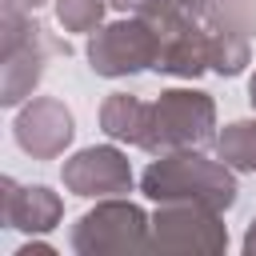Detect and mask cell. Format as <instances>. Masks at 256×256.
<instances>
[{
  "instance_id": "obj_1",
  "label": "cell",
  "mask_w": 256,
  "mask_h": 256,
  "mask_svg": "<svg viewBox=\"0 0 256 256\" xmlns=\"http://www.w3.org/2000/svg\"><path fill=\"white\" fill-rule=\"evenodd\" d=\"M144 188H148V196H184V192H196V196H208L212 204H228L232 200V180L220 172V168H212L208 160H200V156H172V160H160V164H152L148 168V176H144Z\"/></svg>"
},
{
  "instance_id": "obj_2",
  "label": "cell",
  "mask_w": 256,
  "mask_h": 256,
  "mask_svg": "<svg viewBox=\"0 0 256 256\" xmlns=\"http://www.w3.org/2000/svg\"><path fill=\"white\" fill-rule=\"evenodd\" d=\"M212 128V104L200 92H164V100L148 112L144 144H192Z\"/></svg>"
},
{
  "instance_id": "obj_3",
  "label": "cell",
  "mask_w": 256,
  "mask_h": 256,
  "mask_svg": "<svg viewBox=\"0 0 256 256\" xmlns=\"http://www.w3.org/2000/svg\"><path fill=\"white\" fill-rule=\"evenodd\" d=\"M88 56H92V68L104 76L136 72L160 56V32H152L148 24H116L92 40Z\"/></svg>"
},
{
  "instance_id": "obj_4",
  "label": "cell",
  "mask_w": 256,
  "mask_h": 256,
  "mask_svg": "<svg viewBox=\"0 0 256 256\" xmlns=\"http://www.w3.org/2000/svg\"><path fill=\"white\" fill-rule=\"evenodd\" d=\"M68 180L80 188V192H116V188H124L128 184V164L116 156V152H108V148H96V152H84V156H76V164L68 168Z\"/></svg>"
},
{
  "instance_id": "obj_5",
  "label": "cell",
  "mask_w": 256,
  "mask_h": 256,
  "mask_svg": "<svg viewBox=\"0 0 256 256\" xmlns=\"http://www.w3.org/2000/svg\"><path fill=\"white\" fill-rule=\"evenodd\" d=\"M68 136H72V120H68V112H64L60 104H52V100H40V104L32 108V116L24 120V132H20V140H24L28 148H36V152H56Z\"/></svg>"
},
{
  "instance_id": "obj_6",
  "label": "cell",
  "mask_w": 256,
  "mask_h": 256,
  "mask_svg": "<svg viewBox=\"0 0 256 256\" xmlns=\"http://www.w3.org/2000/svg\"><path fill=\"white\" fill-rule=\"evenodd\" d=\"M148 112H152V108H144V104H136V100H128V96H112V100L104 104V128H108L112 136H120V140H140V144H144Z\"/></svg>"
},
{
  "instance_id": "obj_7",
  "label": "cell",
  "mask_w": 256,
  "mask_h": 256,
  "mask_svg": "<svg viewBox=\"0 0 256 256\" xmlns=\"http://www.w3.org/2000/svg\"><path fill=\"white\" fill-rule=\"evenodd\" d=\"M220 152L240 168H256V124H228L220 136Z\"/></svg>"
},
{
  "instance_id": "obj_8",
  "label": "cell",
  "mask_w": 256,
  "mask_h": 256,
  "mask_svg": "<svg viewBox=\"0 0 256 256\" xmlns=\"http://www.w3.org/2000/svg\"><path fill=\"white\" fill-rule=\"evenodd\" d=\"M216 32H256V0H216Z\"/></svg>"
},
{
  "instance_id": "obj_9",
  "label": "cell",
  "mask_w": 256,
  "mask_h": 256,
  "mask_svg": "<svg viewBox=\"0 0 256 256\" xmlns=\"http://www.w3.org/2000/svg\"><path fill=\"white\" fill-rule=\"evenodd\" d=\"M60 20L68 28H88L100 20V0H60Z\"/></svg>"
},
{
  "instance_id": "obj_10",
  "label": "cell",
  "mask_w": 256,
  "mask_h": 256,
  "mask_svg": "<svg viewBox=\"0 0 256 256\" xmlns=\"http://www.w3.org/2000/svg\"><path fill=\"white\" fill-rule=\"evenodd\" d=\"M248 252H256V228L248 232Z\"/></svg>"
},
{
  "instance_id": "obj_11",
  "label": "cell",
  "mask_w": 256,
  "mask_h": 256,
  "mask_svg": "<svg viewBox=\"0 0 256 256\" xmlns=\"http://www.w3.org/2000/svg\"><path fill=\"white\" fill-rule=\"evenodd\" d=\"M252 104H256V76H252Z\"/></svg>"
}]
</instances>
